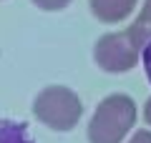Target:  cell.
<instances>
[{"instance_id": "cell-2", "label": "cell", "mask_w": 151, "mask_h": 143, "mask_svg": "<svg viewBox=\"0 0 151 143\" xmlns=\"http://www.w3.org/2000/svg\"><path fill=\"white\" fill-rule=\"evenodd\" d=\"M33 116L50 131H73L83 116V103L78 93L65 85H48L35 95L33 101Z\"/></svg>"}, {"instance_id": "cell-9", "label": "cell", "mask_w": 151, "mask_h": 143, "mask_svg": "<svg viewBox=\"0 0 151 143\" xmlns=\"http://www.w3.org/2000/svg\"><path fill=\"white\" fill-rule=\"evenodd\" d=\"M129 143H151V131H146V128H141V131H136L134 136H131Z\"/></svg>"}, {"instance_id": "cell-10", "label": "cell", "mask_w": 151, "mask_h": 143, "mask_svg": "<svg viewBox=\"0 0 151 143\" xmlns=\"http://www.w3.org/2000/svg\"><path fill=\"white\" fill-rule=\"evenodd\" d=\"M144 121H146V126L151 128V98L144 103Z\"/></svg>"}, {"instance_id": "cell-7", "label": "cell", "mask_w": 151, "mask_h": 143, "mask_svg": "<svg viewBox=\"0 0 151 143\" xmlns=\"http://www.w3.org/2000/svg\"><path fill=\"white\" fill-rule=\"evenodd\" d=\"M73 0H33V5L40 8L45 13H58V10H65Z\"/></svg>"}, {"instance_id": "cell-6", "label": "cell", "mask_w": 151, "mask_h": 143, "mask_svg": "<svg viewBox=\"0 0 151 143\" xmlns=\"http://www.w3.org/2000/svg\"><path fill=\"white\" fill-rule=\"evenodd\" d=\"M0 143H35L20 121H0Z\"/></svg>"}, {"instance_id": "cell-5", "label": "cell", "mask_w": 151, "mask_h": 143, "mask_svg": "<svg viewBox=\"0 0 151 143\" xmlns=\"http://www.w3.org/2000/svg\"><path fill=\"white\" fill-rule=\"evenodd\" d=\"M129 33L136 38V43H139L141 48L151 40V0H144V5H141L136 20L129 25Z\"/></svg>"}, {"instance_id": "cell-1", "label": "cell", "mask_w": 151, "mask_h": 143, "mask_svg": "<svg viewBox=\"0 0 151 143\" xmlns=\"http://www.w3.org/2000/svg\"><path fill=\"white\" fill-rule=\"evenodd\" d=\"M136 118H139V111H136V101L131 95H106L88 121L86 138L88 143H124L129 131L136 126Z\"/></svg>"}, {"instance_id": "cell-4", "label": "cell", "mask_w": 151, "mask_h": 143, "mask_svg": "<svg viewBox=\"0 0 151 143\" xmlns=\"http://www.w3.org/2000/svg\"><path fill=\"white\" fill-rule=\"evenodd\" d=\"M139 0H88V10L103 25H116L124 23L136 10Z\"/></svg>"}, {"instance_id": "cell-3", "label": "cell", "mask_w": 151, "mask_h": 143, "mask_svg": "<svg viewBox=\"0 0 151 143\" xmlns=\"http://www.w3.org/2000/svg\"><path fill=\"white\" fill-rule=\"evenodd\" d=\"M141 53H144V48L136 43L129 28L106 33L93 45V60L103 73H126V70L136 68V63L141 60Z\"/></svg>"}, {"instance_id": "cell-8", "label": "cell", "mask_w": 151, "mask_h": 143, "mask_svg": "<svg viewBox=\"0 0 151 143\" xmlns=\"http://www.w3.org/2000/svg\"><path fill=\"white\" fill-rule=\"evenodd\" d=\"M141 60H144V70H146V78L151 83V40L144 45V53H141Z\"/></svg>"}]
</instances>
